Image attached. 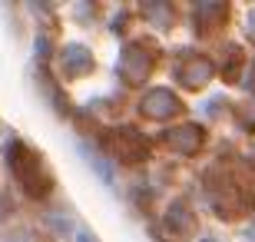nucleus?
I'll return each mask as SVG.
<instances>
[{"instance_id":"f257e3e1","label":"nucleus","mask_w":255,"mask_h":242,"mask_svg":"<svg viewBox=\"0 0 255 242\" xmlns=\"http://www.w3.org/2000/svg\"><path fill=\"white\" fill-rule=\"evenodd\" d=\"M7 166H10L13 183H17L30 199H43V196H50V189H53V176H50L47 163L40 159L37 149H30L27 143L13 140L7 146Z\"/></svg>"},{"instance_id":"f03ea898","label":"nucleus","mask_w":255,"mask_h":242,"mask_svg":"<svg viewBox=\"0 0 255 242\" xmlns=\"http://www.w3.org/2000/svg\"><path fill=\"white\" fill-rule=\"evenodd\" d=\"M90 53H86L83 47H66L63 50V56H60V66H63L70 76H76V73H83V70H90Z\"/></svg>"},{"instance_id":"7ed1b4c3","label":"nucleus","mask_w":255,"mask_h":242,"mask_svg":"<svg viewBox=\"0 0 255 242\" xmlns=\"http://www.w3.org/2000/svg\"><path fill=\"white\" fill-rule=\"evenodd\" d=\"M7 216H10V199H7L3 193H0V223H3Z\"/></svg>"},{"instance_id":"20e7f679","label":"nucleus","mask_w":255,"mask_h":242,"mask_svg":"<svg viewBox=\"0 0 255 242\" xmlns=\"http://www.w3.org/2000/svg\"><path fill=\"white\" fill-rule=\"evenodd\" d=\"M3 242H33V239H30L27 233H17V236H7V239H3Z\"/></svg>"}]
</instances>
